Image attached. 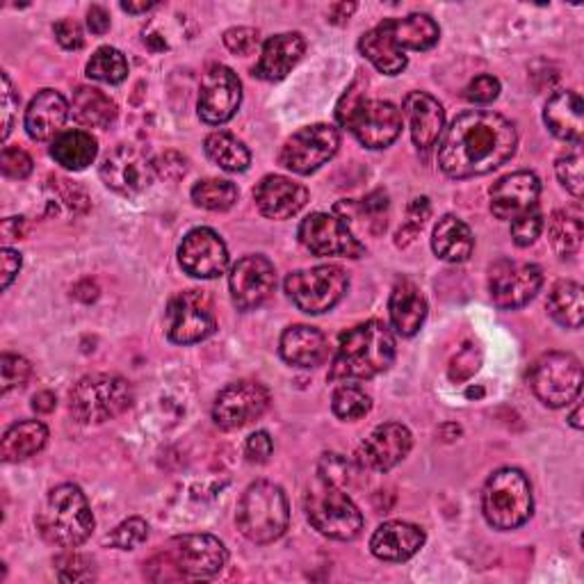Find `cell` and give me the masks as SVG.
Segmentation results:
<instances>
[{"label":"cell","mask_w":584,"mask_h":584,"mask_svg":"<svg viewBox=\"0 0 584 584\" xmlns=\"http://www.w3.org/2000/svg\"><path fill=\"white\" fill-rule=\"evenodd\" d=\"M518 146L516 126L489 110L459 115L438 144V167L450 178L484 176L514 158Z\"/></svg>","instance_id":"6da1fadb"},{"label":"cell","mask_w":584,"mask_h":584,"mask_svg":"<svg viewBox=\"0 0 584 584\" xmlns=\"http://www.w3.org/2000/svg\"><path fill=\"white\" fill-rule=\"evenodd\" d=\"M396 361L393 331L379 320H368L340 335L329 379H370Z\"/></svg>","instance_id":"7a4b0ae2"},{"label":"cell","mask_w":584,"mask_h":584,"mask_svg":"<svg viewBox=\"0 0 584 584\" xmlns=\"http://www.w3.org/2000/svg\"><path fill=\"white\" fill-rule=\"evenodd\" d=\"M335 117L368 149H386L402 133V113L391 101L368 99L361 80L343 94Z\"/></svg>","instance_id":"3957f363"},{"label":"cell","mask_w":584,"mask_h":584,"mask_svg":"<svg viewBox=\"0 0 584 584\" xmlns=\"http://www.w3.org/2000/svg\"><path fill=\"white\" fill-rule=\"evenodd\" d=\"M41 537L60 548H78L89 539L94 514L76 484H62L48 494L37 516Z\"/></svg>","instance_id":"277c9868"},{"label":"cell","mask_w":584,"mask_h":584,"mask_svg":"<svg viewBox=\"0 0 584 584\" xmlns=\"http://www.w3.org/2000/svg\"><path fill=\"white\" fill-rule=\"evenodd\" d=\"M237 527L254 544H272L281 539L288 523L290 507L281 486L272 481H256L242 494L235 514Z\"/></svg>","instance_id":"5b68a950"},{"label":"cell","mask_w":584,"mask_h":584,"mask_svg":"<svg viewBox=\"0 0 584 584\" xmlns=\"http://www.w3.org/2000/svg\"><path fill=\"white\" fill-rule=\"evenodd\" d=\"M534 500L527 477L516 468L496 470L481 491V512L496 529H516L532 516Z\"/></svg>","instance_id":"8992f818"},{"label":"cell","mask_w":584,"mask_h":584,"mask_svg":"<svg viewBox=\"0 0 584 584\" xmlns=\"http://www.w3.org/2000/svg\"><path fill=\"white\" fill-rule=\"evenodd\" d=\"M133 386L119 374L82 377L71 391V413L82 425H99L128 411Z\"/></svg>","instance_id":"52a82bcc"},{"label":"cell","mask_w":584,"mask_h":584,"mask_svg":"<svg viewBox=\"0 0 584 584\" xmlns=\"http://www.w3.org/2000/svg\"><path fill=\"white\" fill-rule=\"evenodd\" d=\"M350 276L338 265H320L311 270L292 272L285 279V292L300 311L322 315L345 298Z\"/></svg>","instance_id":"ba28073f"},{"label":"cell","mask_w":584,"mask_h":584,"mask_svg":"<svg viewBox=\"0 0 584 584\" xmlns=\"http://www.w3.org/2000/svg\"><path fill=\"white\" fill-rule=\"evenodd\" d=\"M306 516L311 525L335 542H352L363 529V516L345 489L320 481L306 496Z\"/></svg>","instance_id":"9c48e42d"},{"label":"cell","mask_w":584,"mask_h":584,"mask_svg":"<svg viewBox=\"0 0 584 584\" xmlns=\"http://www.w3.org/2000/svg\"><path fill=\"white\" fill-rule=\"evenodd\" d=\"M529 386L546 407H568L582 391V366L573 354H544L529 370Z\"/></svg>","instance_id":"30bf717a"},{"label":"cell","mask_w":584,"mask_h":584,"mask_svg":"<svg viewBox=\"0 0 584 584\" xmlns=\"http://www.w3.org/2000/svg\"><path fill=\"white\" fill-rule=\"evenodd\" d=\"M217 329L211 298L202 290H185L167 306V335L172 343L192 345L206 340Z\"/></svg>","instance_id":"8fae6325"},{"label":"cell","mask_w":584,"mask_h":584,"mask_svg":"<svg viewBox=\"0 0 584 584\" xmlns=\"http://www.w3.org/2000/svg\"><path fill=\"white\" fill-rule=\"evenodd\" d=\"M163 557L178 577H213L226 566L228 553L213 534H183L165 546Z\"/></svg>","instance_id":"7c38bea8"},{"label":"cell","mask_w":584,"mask_h":584,"mask_svg":"<svg viewBox=\"0 0 584 584\" xmlns=\"http://www.w3.org/2000/svg\"><path fill=\"white\" fill-rule=\"evenodd\" d=\"M340 146V135L329 124H313L292 135L281 149L279 163L295 174H313L327 165Z\"/></svg>","instance_id":"4fadbf2b"},{"label":"cell","mask_w":584,"mask_h":584,"mask_svg":"<svg viewBox=\"0 0 584 584\" xmlns=\"http://www.w3.org/2000/svg\"><path fill=\"white\" fill-rule=\"evenodd\" d=\"M302 245L315 256H343V259H361L366 254L363 242L357 233L340 220L329 213H313L300 224Z\"/></svg>","instance_id":"5bb4252c"},{"label":"cell","mask_w":584,"mask_h":584,"mask_svg":"<svg viewBox=\"0 0 584 584\" xmlns=\"http://www.w3.org/2000/svg\"><path fill=\"white\" fill-rule=\"evenodd\" d=\"M542 283H544V272L534 263L505 259L489 270L491 300L496 306L507 311L520 309L529 300L537 298Z\"/></svg>","instance_id":"9a60e30c"},{"label":"cell","mask_w":584,"mask_h":584,"mask_svg":"<svg viewBox=\"0 0 584 584\" xmlns=\"http://www.w3.org/2000/svg\"><path fill=\"white\" fill-rule=\"evenodd\" d=\"M270 407L267 388L259 381H235L228 383L215 398L213 420L222 429H240L259 420Z\"/></svg>","instance_id":"2e32d148"},{"label":"cell","mask_w":584,"mask_h":584,"mask_svg":"<svg viewBox=\"0 0 584 584\" xmlns=\"http://www.w3.org/2000/svg\"><path fill=\"white\" fill-rule=\"evenodd\" d=\"M156 165L133 144H119L101 165L104 183L124 197H137L146 187H152Z\"/></svg>","instance_id":"e0dca14e"},{"label":"cell","mask_w":584,"mask_h":584,"mask_svg":"<svg viewBox=\"0 0 584 584\" xmlns=\"http://www.w3.org/2000/svg\"><path fill=\"white\" fill-rule=\"evenodd\" d=\"M228 285L233 304L240 311H252L270 300L276 285V270L265 256L252 254L233 265Z\"/></svg>","instance_id":"ac0fdd59"},{"label":"cell","mask_w":584,"mask_h":584,"mask_svg":"<svg viewBox=\"0 0 584 584\" xmlns=\"http://www.w3.org/2000/svg\"><path fill=\"white\" fill-rule=\"evenodd\" d=\"M242 85L240 78L224 65H213L204 74L199 91V117L208 126L226 124L240 108Z\"/></svg>","instance_id":"d6986e66"},{"label":"cell","mask_w":584,"mask_h":584,"mask_svg":"<svg viewBox=\"0 0 584 584\" xmlns=\"http://www.w3.org/2000/svg\"><path fill=\"white\" fill-rule=\"evenodd\" d=\"M178 263L194 279H215L228 265V250L213 228H194L181 242Z\"/></svg>","instance_id":"ffe728a7"},{"label":"cell","mask_w":584,"mask_h":584,"mask_svg":"<svg viewBox=\"0 0 584 584\" xmlns=\"http://www.w3.org/2000/svg\"><path fill=\"white\" fill-rule=\"evenodd\" d=\"M411 446L413 436L409 427H405L402 422H386L379 425L361 444L357 461L361 468L386 473L396 468L411 452Z\"/></svg>","instance_id":"44dd1931"},{"label":"cell","mask_w":584,"mask_h":584,"mask_svg":"<svg viewBox=\"0 0 584 584\" xmlns=\"http://www.w3.org/2000/svg\"><path fill=\"white\" fill-rule=\"evenodd\" d=\"M542 181L532 172H514L503 176L491 187V211L498 220H516L518 215L537 208Z\"/></svg>","instance_id":"7402d4cb"},{"label":"cell","mask_w":584,"mask_h":584,"mask_svg":"<svg viewBox=\"0 0 584 584\" xmlns=\"http://www.w3.org/2000/svg\"><path fill=\"white\" fill-rule=\"evenodd\" d=\"M254 199L259 211L270 220H290L298 215L306 202H309V189L292 178L285 176H265L256 189Z\"/></svg>","instance_id":"603a6c76"},{"label":"cell","mask_w":584,"mask_h":584,"mask_svg":"<svg viewBox=\"0 0 584 584\" xmlns=\"http://www.w3.org/2000/svg\"><path fill=\"white\" fill-rule=\"evenodd\" d=\"M402 113L409 121L411 137L418 149H431L446 126V110L427 91H411L402 104Z\"/></svg>","instance_id":"cb8c5ba5"},{"label":"cell","mask_w":584,"mask_h":584,"mask_svg":"<svg viewBox=\"0 0 584 584\" xmlns=\"http://www.w3.org/2000/svg\"><path fill=\"white\" fill-rule=\"evenodd\" d=\"M425 546V532L418 525L405 520L383 523L374 529L370 551L383 562H407Z\"/></svg>","instance_id":"d4e9b609"},{"label":"cell","mask_w":584,"mask_h":584,"mask_svg":"<svg viewBox=\"0 0 584 584\" xmlns=\"http://www.w3.org/2000/svg\"><path fill=\"white\" fill-rule=\"evenodd\" d=\"M306 51V41L300 32H283L274 35L263 43L261 60L254 74L263 80H283L292 69L298 67Z\"/></svg>","instance_id":"484cf974"},{"label":"cell","mask_w":584,"mask_h":584,"mask_svg":"<svg viewBox=\"0 0 584 584\" xmlns=\"http://www.w3.org/2000/svg\"><path fill=\"white\" fill-rule=\"evenodd\" d=\"M69 117V104L56 89H41L26 110V130L32 139H56Z\"/></svg>","instance_id":"4316f807"},{"label":"cell","mask_w":584,"mask_h":584,"mask_svg":"<svg viewBox=\"0 0 584 584\" xmlns=\"http://www.w3.org/2000/svg\"><path fill=\"white\" fill-rule=\"evenodd\" d=\"M329 354L327 338L320 329L309 324L288 327L281 335V357L295 368H315Z\"/></svg>","instance_id":"83f0119b"},{"label":"cell","mask_w":584,"mask_h":584,"mask_svg":"<svg viewBox=\"0 0 584 584\" xmlns=\"http://www.w3.org/2000/svg\"><path fill=\"white\" fill-rule=\"evenodd\" d=\"M582 96L573 89H562L551 96L544 110V121L548 130L571 144H580L584 133V119H582Z\"/></svg>","instance_id":"f1b7e54d"},{"label":"cell","mask_w":584,"mask_h":584,"mask_svg":"<svg viewBox=\"0 0 584 584\" xmlns=\"http://www.w3.org/2000/svg\"><path fill=\"white\" fill-rule=\"evenodd\" d=\"M388 313H391L393 329L400 335H416L427 318V300L422 290L413 281H398L391 292V302H388Z\"/></svg>","instance_id":"f546056e"},{"label":"cell","mask_w":584,"mask_h":584,"mask_svg":"<svg viewBox=\"0 0 584 584\" xmlns=\"http://www.w3.org/2000/svg\"><path fill=\"white\" fill-rule=\"evenodd\" d=\"M473 247L475 240L468 224H464L455 215H446L438 220L431 235V250L438 259L446 263H464L470 259Z\"/></svg>","instance_id":"4dcf8cb0"},{"label":"cell","mask_w":584,"mask_h":584,"mask_svg":"<svg viewBox=\"0 0 584 584\" xmlns=\"http://www.w3.org/2000/svg\"><path fill=\"white\" fill-rule=\"evenodd\" d=\"M359 48H361V53L374 65V69L386 76H398L402 69H407L405 51L393 41L391 32L386 30L383 23L368 30L361 37Z\"/></svg>","instance_id":"1f68e13d"},{"label":"cell","mask_w":584,"mask_h":584,"mask_svg":"<svg viewBox=\"0 0 584 584\" xmlns=\"http://www.w3.org/2000/svg\"><path fill=\"white\" fill-rule=\"evenodd\" d=\"M386 30L391 32L393 41L402 51H429L438 43L441 30L427 14H409L405 19H386Z\"/></svg>","instance_id":"d6a6232c"},{"label":"cell","mask_w":584,"mask_h":584,"mask_svg":"<svg viewBox=\"0 0 584 584\" xmlns=\"http://www.w3.org/2000/svg\"><path fill=\"white\" fill-rule=\"evenodd\" d=\"M48 441V429L39 420H23L12 425L6 436H3V446H0V455H3V461L17 464L35 457L37 452L43 450Z\"/></svg>","instance_id":"836d02e7"},{"label":"cell","mask_w":584,"mask_h":584,"mask_svg":"<svg viewBox=\"0 0 584 584\" xmlns=\"http://www.w3.org/2000/svg\"><path fill=\"white\" fill-rule=\"evenodd\" d=\"M71 115L80 126L108 128L117 119V104L96 87H78L74 91Z\"/></svg>","instance_id":"e575fe53"},{"label":"cell","mask_w":584,"mask_h":584,"mask_svg":"<svg viewBox=\"0 0 584 584\" xmlns=\"http://www.w3.org/2000/svg\"><path fill=\"white\" fill-rule=\"evenodd\" d=\"M99 154V144L87 130H62L53 144H51V156L58 165L71 172L87 169Z\"/></svg>","instance_id":"d590c367"},{"label":"cell","mask_w":584,"mask_h":584,"mask_svg":"<svg viewBox=\"0 0 584 584\" xmlns=\"http://www.w3.org/2000/svg\"><path fill=\"white\" fill-rule=\"evenodd\" d=\"M548 313L551 318L566 327L580 329L584 322V300H582V285L575 281H559L553 285L548 295Z\"/></svg>","instance_id":"8d00e7d4"},{"label":"cell","mask_w":584,"mask_h":584,"mask_svg":"<svg viewBox=\"0 0 584 584\" xmlns=\"http://www.w3.org/2000/svg\"><path fill=\"white\" fill-rule=\"evenodd\" d=\"M582 235H584V220L582 211L577 206L564 208L553 213L548 222V237L551 245L559 256H573L582 247Z\"/></svg>","instance_id":"74e56055"},{"label":"cell","mask_w":584,"mask_h":584,"mask_svg":"<svg viewBox=\"0 0 584 584\" xmlns=\"http://www.w3.org/2000/svg\"><path fill=\"white\" fill-rule=\"evenodd\" d=\"M206 156L224 172H245L252 163V154L245 144L231 133H213L206 137Z\"/></svg>","instance_id":"f35d334b"},{"label":"cell","mask_w":584,"mask_h":584,"mask_svg":"<svg viewBox=\"0 0 584 584\" xmlns=\"http://www.w3.org/2000/svg\"><path fill=\"white\" fill-rule=\"evenodd\" d=\"M192 202L206 211H228L237 202V187L224 178H206L192 187Z\"/></svg>","instance_id":"ab89813d"},{"label":"cell","mask_w":584,"mask_h":584,"mask_svg":"<svg viewBox=\"0 0 584 584\" xmlns=\"http://www.w3.org/2000/svg\"><path fill=\"white\" fill-rule=\"evenodd\" d=\"M87 76L91 80L108 82V85H119L128 76V62L121 51L113 46H101L99 51L91 56L87 62Z\"/></svg>","instance_id":"60d3db41"},{"label":"cell","mask_w":584,"mask_h":584,"mask_svg":"<svg viewBox=\"0 0 584 584\" xmlns=\"http://www.w3.org/2000/svg\"><path fill=\"white\" fill-rule=\"evenodd\" d=\"M331 407H333V413L340 420L352 422V420H359V418L370 413L372 400L363 391V388H359L357 383H343V386H338L335 391H333Z\"/></svg>","instance_id":"b9f144b4"},{"label":"cell","mask_w":584,"mask_h":584,"mask_svg":"<svg viewBox=\"0 0 584 584\" xmlns=\"http://www.w3.org/2000/svg\"><path fill=\"white\" fill-rule=\"evenodd\" d=\"M555 172H557L559 183L573 194V197H582L584 174H582V149H580V144H573L571 149L557 160Z\"/></svg>","instance_id":"7bdbcfd3"},{"label":"cell","mask_w":584,"mask_h":584,"mask_svg":"<svg viewBox=\"0 0 584 584\" xmlns=\"http://www.w3.org/2000/svg\"><path fill=\"white\" fill-rule=\"evenodd\" d=\"M149 537V525L142 518H128L121 525H117L108 537H106V546L117 548V551H133L137 546H142Z\"/></svg>","instance_id":"ee69618b"},{"label":"cell","mask_w":584,"mask_h":584,"mask_svg":"<svg viewBox=\"0 0 584 584\" xmlns=\"http://www.w3.org/2000/svg\"><path fill=\"white\" fill-rule=\"evenodd\" d=\"M30 363L19 357V354H3V359H0V391H3V396H8L10 391H14V388H23L26 381L30 379Z\"/></svg>","instance_id":"f6af8a7d"},{"label":"cell","mask_w":584,"mask_h":584,"mask_svg":"<svg viewBox=\"0 0 584 584\" xmlns=\"http://www.w3.org/2000/svg\"><path fill=\"white\" fill-rule=\"evenodd\" d=\"M544 231V215L539 208H532L512 220V237L518 247H529Z\"/></svg>","instance_id":"bcb514c9"},{"label":"cell","mask_w":584,"mask_h":584,"mask_svg":"<svg viewBox=\"0 0 584 584\" xmlns=\"http://www.w3.org/2000/svg\"><path fill=\"white\" fill-rule=\"evenodd\" d=\"M429 213H431V206H429V202H427L425 197L411 202V206H409V211H407V222H405V226H402L400 233H398V245H400V247H407L409 242L416 240V235H418L420 228L425 226Z\"/></svg>","instance_id":"7dc6e473"},{"label":"cell","mask_w":584,"mask_h":584,"mask_svg":"<svg viewBox=\"0 0 584 584\" xmlns=\"http://www.w3.org/2000/svg\"><path fill=\"white\" fill-rule=\"evenodd\" d=\"M318 473H320V481L338 486V489H345V486L350 484L352 466L340 455H324L320 459Z\"/></svg>","instance_id":"c3c4849f"},{"label":"cell","mask_w":584,"mask_h":584,"mask_svg":"<svg viewBox=\"0 0 584 584\" xmlns=\"http://www.w3.org/2000/svg\"><path fill=\"white\" fill-rule=\"evenodd\" d=\"M261 35L254 28H231L224 32V43L235 56H252L259 48Z\"/></svg>","instance_id":"681fc988"},{"label":"cell","mask_w":584,"mask_h":584,"mask_svg":"<svg viewBox=\"0 0 584 584\" xmlns=\"http://www.w3.org/2000/svg\"><path fill=\"white\" fill-rule=\"evenodd\" d=\"M0 169L8 178H28L32 172V158L23 149H14V146H6L3 156H0Z\"/></svg>","instance_id":"f907efd6"},{"label":"cell","mask_w":584,"mask_h":584,"mask_svg":"<svg viewBox=\"0 0 584 584\" xmlns=\"http://www.w3.org/2000/svg\"><path fill=\"white\" fill-rule=\"evenodd\" d=\"M500 96V80L494 76H477L468 87H466V99L470 104H494Z\"/></svg>","instance_id":"816d5d0a"},{"label":"cell","mask_w":584,"mask_h":584,"mask_svg":"<svg viewBox=\"0 0 584 584\" xmlns=\"http://www.w3.org/2000/svg\"><path fill=\"white\" fill-rule=\"evenodd\" d=\"M0 80H3V91H0V108H3V133H0V135H3V139H8L10 133H12L21 99H19V94L14 91V85H12L8 74L0 76Z\"/></svg>","instance_id":"f5cc1de1"},{"label":"cell","mask_w":584,"mask_h":584,"mask_svg":"<svg viewBox=\"0 0 584 584\" xmlns=\"http://www.w3.org/2000/svg\"><path fill=\"white\" fill-rule=\"evenodd\" d=\"M51 187L56 189V197L74 213H82L87 208V194L82 187L74 185L71 181H65V178H53L51 181Z\"/></svg>","instance_id":"db71d44e"},{"label":"cell","mask_w":584,"mask_h":584,"mask_svg":"<svg viewBox=\"0 0 584 584\" xmlns=\"http://www.w3.org/2000/svg\"><path fill=\"white\" fill-rule=\"evenodd\" d=\"M479 370V350L475 345H466L457 352L450 366V379L452 381H466Z\"/></svg>","instance_id":"11a10c76"},{"label":"cell","mask_w":584,"mask_h":584,"mask_svg":"<svg viewBox=\"0 0 584 584\" xmlns=\"http://www.w3.org/2000/svg\"><path fill=\"white\" fill-rule=\"evenodd\" d=\"M274 444L267 431H256L247 438V446H245V455L252 464H265L272 457Z\"/></svg>","instance_id":"9f6ffc18"},{"label":"cell","mask_w":584,"mask_h":584,"mask_svg":"<svg viewBox=\"0 0 584 584\" xmlns=\"http://www.w3.org/2000/svg\"><path fill=\"white\" fill-rule=\"evenodd\" d=\"M53 30H56V37H58L60 46L67 48V51H78V48H82L85 35H82L80 23H76L74 19H62V21H58Z\"/></svg>","instance_id":"6f0895ef"},{"label":"cell","mask_w":584,"mask_h":584,"mask_svg":"<svg viewBox=\"0 0 584 584\" xmlns=\"http://www.w3.org/2000/svg\"><path fill=\"white\" fill-rule=\"evenodd\" d=\"M87 566L89 564L80 555H67L65 559H60V580H65V582L89 580L91 571Z\"/></svg>","instance_id":"680465c9"},{"label":"cell","mask_w":584,"mask_h":584,"mask_svg":"<svg viewBox=\"0 0 584 584\" xmlns=\"http://www.w3.org/2000/svg\"><path fill=\"white\" fill-rule=\"evenodd\" d=\"M154 165H156V172L163 178H169V181H178L187 172V160L183 156H178V154H165Z\"/></svg>","instance_id":"91938a15"},{"label":"cell","mask_w":584,"mask_h":584,"mask_svg":"<svg viewBox=\"0 0 584 584\" xmlns=\"http://www.w3.org/2000/svg\"><path fill=\"white\" fill-rule=\"evenodd\" d=\"M21 254L6 247L3 254H0V274H3V279H0V285H3V290L10 288V283L17 279V274L21 272Z\"/></svg>","instance_id":"94428289"},{"label":"cell","mask_w":584,"mask_h":584,"mask_svg":"<svg viewBox=\"0 0 584 584\" xmlns=\"http://www.w3.org/2000/svg\"><path fill=\"white\" fill-rule=\"evenodd\" d=\"M87 26L94 35H106L110 30V14L99 8V6H94L89 12H87Z\"/></svg>","instance_id":"6125c7cd"},{"label":"cell","mask_w":584,"mask_h":584,"mask_svg":"<svg viewBox=\"0 0 584 584\" xmlns=\"http://www.w3.org/2000/svg\"><path fill=\"white\" fill-rule=\"evenodd\" d=\"M357 12V6L354 3H338V6H331L329 10V21L331 23H345V19H350L352 14Z\"/></svg>","instance_id":"be15d7a7"},{"label":"cell","mask_w":584,"mask_h":584,"mask_svg":"<svg viewBox=\"0 0 584 584\" xmlns=\"http://www.w3.org/2000/svg\"><path fill=\"white\" fill-rule=\"evenodd\" d=\"M32 407H35V411H39V413L53 411V409H56V396H53V393H39V396H35Z\"/></svg>","instance_id":"e7e4bbea"},{"label":"cell","mask_w":584,"mask_h":584,"mask_svg":"<svg viewBox=\"0 0 584 584\" xmlns=\"http://www.w3.org/2000/svg\"><path fill=\"white\" fill-rule=\"evenodd\" d=\"M154 3H121V10L128 14H142V12H149L154 10Z\"/></svg>","instance_id":"03108f58"},{"label":"cell","mask_w":584,"mask_h":584,"mask_svg":"<svg viewBox=\"0 0 584 584\" xmlns=\"http://www.w3.org/2000/svg\"><path fill=\"white\" fill-rule=\"evenodd\" d=\"M568 422H571L575 429H582V407H580V405L573 409V413H571Z\"/></svg>","instance_id":"003e7915"}]
</instances>
